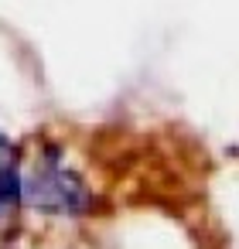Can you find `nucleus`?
<instances>
[{
    "label": "nucleus",
    "instance_id": "obj_1",
    "mask_svg": "<svg viewBox=\"0 0 239 249\" xmlns=\"http://www.w3.org/2000/svg\"><path fill=\"white\" fill-rule=\"evenodd\" d=\"M24 198L35 201L45 212L55 215H86L92 205V191L82 181L75 167H69L62 157H45L31 178H24Z\"/></svg>",
    "mask_w": 239,
    "mask_h": 249
},
{
    "label": "nucleus",
    "instance_id": "obj_2",
    "mask_svg": "<svg viewBox=\"0 0 239 249\" xmlns=\"http://www.w3.org/2000/svg\"><path fill=\"white\" fill-rule=\"evenodd\" d=\"M24 198V174L18 160V147L0 133V222H7Z\"/></svg>",
    "mask_w": 239,
    "mask_h": 249
}]
</instances>
